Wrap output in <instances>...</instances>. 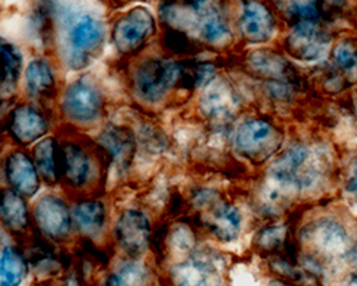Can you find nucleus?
<instances>
[{
    "instance_id": "16",
    "label": "nucleus",
    "mask_w": 357,
    "mask_h": 286,
    "mask_svg": "<svg viewBox=\"0 0 357 286\" xmlns=\"http://www.w3.org/2000/svg\"><path fill=\"white\" fill-rule=\"evenodd\" d=\"M62 151V182L72 189H84L93 182V158L79 142L66 140L61 143Z\"/></svg>"
},
{
    "instance_id": "32",
    "label": "nucleus",
    "mask_w": 357,
    "mask_h": 286,
    "mask_svg": "<svg viewBox=\"0 0 357 286\" xmlns=\"http://www.w3.org/2000/svg\"><path fill=\"white\" fill-rule=\"evenodd\" d=\"M342 286H357V271L353 272L344 282Z\"/></svg>"
},
{
    "instance_id": "24",
    "label": "nucleus",
    "mask_w": 357,
    "mask_h": 286,
    "mask_svg": "<svg viewBox=\"0 0 357 286\" xmlns=\"http://www.w3.org/2000/svg\"><path fill=\"white\" fill-rule=\"evenodd\" d=\"M33 160L42 181L49 185L62 182V151L56 137H43L33 148Z\"/></svg>"
},
{
    "instance_id": "2",
    "label": "nucleus",
    "mask_w": 357,
    "mask_h": 286,
    "mask_svg": "<svg viewBox=\"0 0 357 286\" xmlns=\"http://www.w3.org/2000/svg\"><path fill=\"white\" fill-rule=\"evenodd\" d=\"M296 243L299 262L303 261L306 269L316 276L340 262H349L354 239L342 218L323 213L297 231Z\"/></svg>"
},
{
    "instance_id": "26",
    "label": "nucleus",
    "mask_w": 357,
    "mask_h": 286,
    "mask_svg": "<svg viewBox=\"0 0 357 286\" xmlns=\"http://www.w3.org/2000/svg\"><path fill=\"white\" fill-rule=\"evenodd\" d=\"M27 276V261L20 249L6 246L0 255V285L20 286Z\"/></svg>"
},
{
    "instance_id": "8",
    "label": "nucleus",
    "mask_w": 357,
    "mask_h": 286,
    "mask_svg": "<svg viewBox=\"0 0 357 286\" xmlns=\"http://www.w3.org/2000/svg\"><path fill=\"white\" fill-rule=\"evenodd\" d=\"M105 98L91 77H79L65 89L61 100L63 116L80 126L95 123L103 112Z\"/></svg>"
},
{
    "instance_id": "31",
    "label": "nucleus",
    "mask_w": 357,
    "mask_h": 286,
    "mask_svg": "<svg viewBox=\"0 0 357 286\" xmlns=\"http://www.w3.org/2000/svg\"><path fill=\"white\" fill-rule=\"evenodd\" d=\"M349 264L357 265V238L354 239V245H353V249H351L350 256H349Z\"/></svg>"
},
{
    "instance_id": "18",
    "label": "nucleus",
    "mask_w": 357,
    "mask_h": 286,
    "mask_svg": "<svg viewBox=\"0 0 357 286\" xmlns=\"http://www.w3.org/2000/svg\"><path fill=\"white\" fill-rule=\"evenodd\" d=\"M242 105L241 96L236 93L231 84L215 77L206 84V91L202 95L199 107L206 118L223 122L233 118Z\"/></svg>"
},
{
    "instance_id": "21",
    "label": "nucleus",
    "mask_w": 357,
    "mask_h": 286,
    "mask_svg": "<svg viewBox=\"0 0 357 286\" xmlns=\"http://www.w3.org/2000/svg\"><path fill=\"white\" fill-rule=\"evenodd\" d=\"M73 227L89 239H98L105 234L107 225V208L99 199H82L72 208Z\"/></svg>"
},
{
    "instance_id": "5",
    "label": "nucleus",
    "mask_w": 357,
    "mask_h": 286,
    "mask_svg": "<svg viewBox=\"0 0 357 286\" xmlns=\"http://www.w3.org/2000/svg\"><path fill=\"white\" fill-rule=\"evenodd\" d=\"M63 24L68 63L79 70L87 66L92 54L102 47L106 39V24L92 13H68Z\"/></svg>"
},
{
    "instance_id": "6",
    "label": "nucleus",
    "mask_w": 357,
    "mask_h": 286,
    "mask_svg": "<svg viewBox=\"0 0 357 286\" xmlns=\"http://www.w3.org/2000/svg\"><path fill=\"white\" fill-rule=\"evenodd\" d=\"M333 33L321 22L305 20L291 24L283 39L284 52L294 61L313 63L331 53Z\"/></svg>"
},
{
    "instance_id": "13",
    "label": "nucleus",
    "mask_w": 357,
    "mask_h": 286,
    "mask_svg": "<svg viewBox=\"0 0 357 286\" xmlns=\"http://www.w3.org/2000/svg\"><path fill=\"white\" fill-rule=\"evenodd\" d=\"M50 129L46 114L32 103H19L6 121L9 137L20 148H27L42 140Z\"/></svg>"
},
{
    "instance_id": "4",
    "label": "nucleus",
    "mask_w": 357,
    "mask_h": 286,
    "mask_svg": "<svg viewBox=\"0 0 357 286\" xmlns=\"http://www.w3.org/2000/svg\"><path fill=\"white\" fill-rule=\"evenodd\" d=\"M183 62L151 57L139 63L133 72V89L136 96L146 103H159L166 95L182 88Z\"/></svg>"
},
{
    "instance_id": "3",
    "label": "nucleus",
    "mask_w": 357,
    "mask_h": 286,
    "mask_svg": "<svg viewBox=\"0 0 357 286\" xmlns=\"http://www.w3.org/2000/svg\"><path fill=\"white\" fill-rule=\"evenodd\" d=\"M283 142V129L267 118H248L237 125L233 135L234 152L256 166L271 162Z\"/></svg>"
},
{
    "instance_id": "7",
    "label": "nucleus",
    "mask_w": 357,
    "mask_h": 286,
    "mask_svg": "<svg viewBox=\"0 0 357 286\" xmlns=\"http://www.w3.org/2000/svg\"><path fill=\"white\" fill-rule=\"evenodd\" d=\"M158 24L146 6H135L117 17L112 27V40L123 56H135L156 35Z\"/></svg>"
},
{
    "instance_id": "22",
    "label": "nucleus",
    "mask_w": 357,
    "mask_h": 286,
    "mask_svg": "<svg viewBox=\"0 0 357 286\" xmlns=\"http://www.w3.org/2000/svg\"><path fill=\"white\" fill-rule=\"evenodd\" d=\"M32 223L26 197L10 188H0V225L12 235L20 236L27 232Z\"/></svg>"
},
{
    "instance_id": "20",
    "label": "nucleus",
    "mask_w": 357,
    "mask_h": 286,
    "mask_svg": "<svg viewBox=\"0 0 357 286\" xmlns=\"http://www.w3.org/2000/svg\"><path fill=\"white\" fill-rule=\"evenodd\" d=\"M204 226L218 241L233 242L242 232L243 215L234 204L218 200L207 209Z\"/></svg>"
},
{
    "instance_id": "14",
    "label": "nucleus",
    "mask_w": 357,
    "mask_h": 286,
    "mask_svg": "<svg viewBox=\"0 0 357 286\" xmlns=\"http://www.w3.org/2000/svg\"><path fill=\"white\" fill-rule=\"evenodd\" d=\"M114 238L129 256L143 255L152 241L151 219L139 209H126L116 220Z\"/></svg>"
},
{
    "instance_id": "10",
    "label": "nucleus",
    "mask_w": 357,
    "mask_h": 286,
    "mask_svg": "<svg viewBox=\"0 0 357 286\" xmlns=\"http://www.w3.org/2000/svg\"><path fill=\"white\" fill-rule=\"evenodd\" d=\"M329 54V63L321 76L324 89L337 93L357 83V38L349 36L335 42Z\"/></svg>"
},
{
    "instance_id": "34",
    "label": "nucleus",
    "mask_w": 357,
    "mask_h": 286,
    "mask_svg": "<svg viewBox=\"0 0 357 286\" xmlns=\"http://www.w3.org/2000/svg\"><path fill=\"white\" fill-rule=\"evenodd\" d=\"M40 286H52V285H49V283H46V285H40Z\"/></svg>"
},
{
    "instance_id": "28",
    "label": "nucleus",
    "mask_w": 357,
    "mask_h": 286,
    "mask_svg": "<svg viewBox=\"0 0 357 286\" xmlns=\"http://www.w3.org/2000/svg\"><path fill=\"white\" fill-rule=\"evenodd\" d=\"M344 190L357 200V158L351 162L347 175H346V181H344Z\"/></svg>"
},
{
    "instance_id": "27",
    "label": "nucleus",
    "mask_w": 357,
    "mask_h": 286,
    "mask_svg": "<svg viewBox=\"0 0 357 286\" xmlns=\"http://www.w3.org/2000/svg\"><path fill=\"white\" fill-rule=\"evenodd\" d=\"M147 280V271L135 261H128L110 273L105 286H143Z\"/></svg>"
},
{
    "instance_id": "9",
    "label": "nucleus",
    "mask_w": 357,
    "mask_h": 286,
    "mask_svg": "<svg viewBox=\"0 0 357 286\" xmlns=\"http://www.w3.org/2000/svg\"><path fill=\"white\" fill-rule=\"evenodd\" d=\"M32 219L39 234L47 241L63 242L73 229L72 209L68 202L54 193H46L35 204Z\"/></svg>"
},
{
    "instance_id": "11",
    "label": "nucleus",
    "mask_w": 357,
    "mask_h": 286,
    "mask_svg": "<svg viewBox=\"0 0 357 286\" xmlns=\"http://www.w3.org/2000/svg\"><path fill=\"white\" fill-rule=\"evenodd\" d=\"M220 256L211 252H197L186 261L172 268L173 286H222L223 265Z\"/></svg>"
},
{
    "instance_id": "19",
    "label": "nucleus",
    "mask_w": 357,
    "mask_h": 286,
    "mask_svg": "<svg viewBox=\"0 0 357 286\" xmlns=\"http://www.w3.org/2000/svg\"><path fill=\"white\" fill-rule=\"evenodd\" d=\"M99 145L117 172L123 174L130 167L136 151L135 135L130 129L117 125L105 128L99 136Z\"/></svg>"
},
{
    "instance_id": "23",
    "label": "nucleus",
    "mask_w": 357,
    "mask_h": 286,
    "mask_svg": "<svg viewBox=\"0 0 357 286\" xmlns=\"http://www.w3.org/2000/svg\"><path fill=\"white\" fill-rule=\"evenodd\" d=\"M24 89L29 98L49 100L56 95L57 79L50 61L46 57H35L24 69Z\"/></svg>"
},
{
    "instance_id": "33",
    "label": "nucleus",
    "mask_w": 357,
    "mask_h": 286,
    "mask_svg": "<svg viewBox=\"0 0 357 286\" xmlns=\"http://www.w3.org/2000/svg\"><path fill=\"white\" fill-rule=\"evenodd\" d=\"M65 286H79V282L75 276H70L68 280H66V285Z\"/></svg>"
},
{
    "instance_id": "15",
    "label": "nucleus",
    "mask_w": 357,
    "mask_h": 286,
    "mask_svg": "<svg viewBox=\"0 0 357 286\" xmlns=\"http://www.w3.org/2000/svg\"><path fill=\"white\" fill-rule=\"evenodd\" d=\"M250 72L266 83H293L301 86L302 77L286 57L272 49L253 50L246 61Z\"/></svg>"
},
{
    "instance_id": "30",
    "label": "nucleus",
    "mask_w": 357,
    "mask_h": 286,
    "mask_svg": "<svg viewBox=\"0 0 357 286\" xmlns=\"http://www.w3.org/2000/svg\"><path fill=\"white\" fill-rule=\"evenodd\" d=\"M267 286H301V285H297V283H293V282H289V280H284V279L278 278V279L271 280L269 283H267Z\"/></svg>"
},
{
    "instance_id": "29",
    "label": "nucleus",
    "mask_w": 357,
    "mask_h": 286,
    "mask_svg": "<svg viewBox=\"0 0 357 286\" xmlns=\"http://www.w3.org/2000/svg\"><path fill=\"white\" fill-rule=\"evenodd\" d=\"M323 15L326 13H340L349 6V0H321Z\"/></svg>"
},
{
    "instance_id": "1",
    "label": "nucleus",
    "mask_w": 357,
    "mask_h": 286,
    "mask_svg": "<svg viewBox=\"0 0 357 286\" xmlns=\"http://www.w3.org/2000/svg\"><path fill=\"white\" fill-rule=\"evenodd\" d=\"M331 172L329 158L314 143L296 142L279 152L264 174V211H282L297 199L317 193Z\"/></svg>"
},
{
    "instance_id": "25",
    "label": "nucleus",
    "mask_w": 357,
    "mask_h": 286,
    "mask_svg": "<svg viewBox=\"0 0 357 286\" xmlns=\"http://www.w3.org/2000/svg\"><path fill=\"white\" fill-rule=\"evenodd\" d=\"M276 16L286 23L296 24L305 20L323 22L321 0H269Z\"/></svg>"
},
{
    "instance_id": "12",
    "label": "nucleus",
    "mask_w": 357,
    "mask_h": 286,
    "mask_svg": "<svg viewBox=\"0 0 357 286\" xmlns=\"http://www.w3.org/2000/svg\"><path fill=\"white\" fill-rule=\"evenodd\" d=\"M237 27L245 42L252 45L267 43L278 33V16L264 0H242Z\"/></svg>"
},
{
    "instance_id": "17",
    "label": "nucleus",
    "mask_w": 357,
    "mask_h": 286,
    "mask_svg": "<svg viewBox=\"0 0 357 286\" xmlns=\"http://www.w3.org/2000/svg\"><path fill=\"white\" fill-rule=\"evenodd\" d=\"M3 174L9 188L26 199L33 197L40 189L42 178L35 160L22 149H15L6 155Z\"/></svg>"
}]
</instances>
